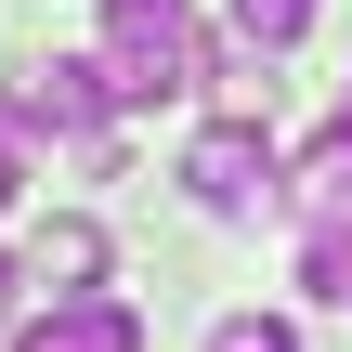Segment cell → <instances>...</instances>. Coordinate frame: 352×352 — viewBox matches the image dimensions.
<instances>
[{
	"mask_svg": "<svg viewBox=\"0 0 352 352\" xmlns=\"http://www.w3.org/2000/svg\"><path fill=\"white\" fill-rule=\"evenodd\" d=\"M104 78H118V104H170V91H196V78H209L196 13H183V0H104Z\"/></svg>",
	"mask_w": 352,
	"mask_h": 352,
	"instance_id": "6da1fadb",
	"label": "cell"
},
{
	"mask_svg": "<svg viewBox=\"0 0 352 352\" xmlns=\"http://www.w3.org/2000/svg\"><path fill=\"white\" fill-rule=\"evenodd\" d=\"M0 118H13V131L78 144V131H104V118H118V78H104V52H39V65H13Z\"/></svg>",
	"mask_w": 352,
	"mask_h": 352,
	"instance_id": "7a4b0ae2",
	"label": "cell"
},
{
	"mask_svg": "<svg viewBox=\"0 0 352 352\" xmlns=\"http://www.w3.org/2000/svg\"><path fill=\"white\" fill-rule=\"evenodd\" d=\"M261 131H274V118H235V104H222V118L183 144V196H196V209H261V196H274V144H261Z\"/></svg>",
	"mask_w": 352,
	"mask_h": 352,
	"instance_id": "3957f363",
	"label": "cell"
},
{
	"mask_svg": "<svg viewBox=\"0 0 352 352\" xmlns=\"http://www.w3.org/2000/svg\"><path fill=\"white\" fill-rule=\"evenodd\" d=\"M13 352H144V314H131L118 287H65V300H52Z\"/></svg>",
	"mask_w": 352,
	"mask_h": 352,
	"instance_id": "277c9868",
	"label": "cell"
},
{
	"mask_svg": "<svg viewBox=\"0 0 352 352\" xmlns=\"http://www.w3.org/2000/svg\"><path fill=\"white\" fill-rule=\"evenodd\" d=\"M26 287H52V300H65V287H104V222H91V209L39 222V235H26Z\"/></svg>",
	"mask_w": 352,
	"mask_h": 352,
	"instance_id": "5b68a950",
	"label": "cell"
},
{
	"mask_svg": "<svg viewBox=\"0 0 352 352\" xmlns=\"http://www.w3.org/2000/svg\"><path fill=\"white\" fill-rule=\"evenodd\" d=\"M287 209H300V222H340V209H352V118L300 157V170H287Z\"/></svg>",
	"mask_w": 352,
	"mask_h": 352,
	"instance_id": "8992f818",
	"label": "cell"
},
{
	"mask_svg": "<svg viewBox=\"0 0 352 352\" xmlns=\"http://www.w3.org/2000/svg\"><path fill=\"white\" fill-rule=\"evenodd\" d=\"M300 300H327V314H352V209L300 235Z\"/></svg>",
	"mask_w": 352,
	"mask_h": 352,
	"instance_id": "52a82bcc",
	"label": "cell"
},
{
	"mask_svg": "<svg viewBox=\"0 0 352 352\" xmlns=\"http://www.w3.org/2000/svg\"><path fill=\"white\" fill-rule=\"evenodd\" d=\"M209 352H300V327H287V314H222Z\"/></svg>",
	"mask_w": 352,
	"mask_h": 352,
	"instance_id": "ba28073f",
	"label": "cell"
},
{
	"mask_svg": "<svg viewBox=\"0 0 352 352\" xmlns=\"http://www.w3.org/2000/svg\"><path fill=\"white\" fill-rule=\"evenodd\" d=\"M235 26H248V39H274V52H287V39H300V26H314V0H235Z\"/></svg>",
	"mask_w": 352,
	"mask_h": 352,
	"instance_id": "9c48e42d",
	"label": "cell"
},
{
	"mask_svg": "<svg viewBox=\"0 0 352 352\" xmlns=\"http://www.w3.org/2000/svg\"><path fill=\"white\" fill-rule=\"evenodd\" d=\"M13 300H26V261H0V327H13Z\"/></svg>",
	"mask_w": 352,
	"mask_h": 352,
	"instance_id": "30bf717a",
	"label": "cell"
},
{
	"mask_svg": "<svg viewBox=\"0 0 352 352\" xmlns=\"http://www.w3.org/2000/svg\"><path fill=\"white\" fill-rule=\"evenodd\" d=\"M13 183H26V170H13V118H0V209H13Z\"/></svg>",
	"mask_w": 352,
	"mask_h": 352,
	"instance_id": "8fae6325",
	"label": "cell"
},
{
	"mask_svg": "<svg viewBox=\"0 0 352 352\" xmlns=\"http://www.w3.org/2000/svg\"><path fill=\"white\" fill-rule=\"evenodd\" d=\"M340 118H352V91H340Z\"/></svg>",
	"mask_w": 352,
	"mask_h": 352,
	"instance_id": "7c38bea8",
	"label": "cell"
}]
</instances>
